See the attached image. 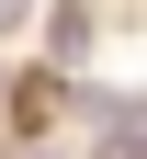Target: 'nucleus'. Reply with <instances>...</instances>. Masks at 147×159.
Wrapping results in <instances>:
<instances>
[{"mask_svg":"<svg viewBox=\"0 0 147 159\" xmlns=\"http://www.w3.org/2000/svg\"><path fill=\"white\" fill-rule=\"evenodd\" d=\"M34 57H57V68H79V80H91V57H102V0H45Z\"/></svg>","mask_w":147,"mask_h":159,"instance_id":"f257e3e1","label":"nucleus"},{"mask_svg":"<svg viewBox=\"0 0 147 159\" xmlns=\"http://www.w3.org/2000/svg\"><path fill=\"white\" fill-rule=\"evenodd\" d=\"M34 23H45V0H0V46H34Z\"/></svg>","mask_w":147,"mask_h":159,"instance_id":"f03ea898","label":"nucleus"},{"mask_svg":"<svg viewBox=\"0 0 147 159\" xmlns=\"http://www.w3.org/2000/svg\"><path fill=\"white\" fill-rule=\"evenodd\" d=\"M11 68H23V46H0V102H11Z\"/></svg>","mask_w":147,"mask_h":159,"instance_id":"7ed1b4c3","label":"nucleus"}]
</instances>
